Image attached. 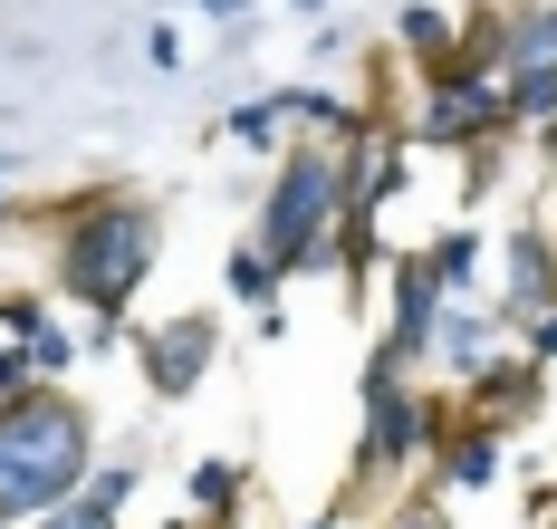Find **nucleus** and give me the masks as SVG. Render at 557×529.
<instances>
[{"label":"nucleus","mask_w":557,"mask_h":529,"mask_svg":"<svg viewBox=\"0 0 557 529\" xmlns=\"http://www.w3.org/2000/svg\"><path fill=\"white\" fill-rule=\"evenodd\" d=\"M509 135V87L500 77H481V67H443L433 77V97H423V116H413V145H491Z\"/></svg>","instance_id":"obj_6"},{"label":"nucleus","mask_w":557,"mask_h":529,"mask_svg":"<svg viewBox=\"0 0 557 529\" xmlns=\"http://www.w3.org/2000/svg\"><path fill=\"white\" fill-rule=\"evenodd\" d=\"M298 529H346V510H327V520H298Z\"/></svg>","instance_id":"obj_25"},{"label":"nucleus","mask_w":557,"mask_h":529,"mask_svg":"<svg viewBox=\"0 0 557 529\" xmlns=\"http://www.w3.org/2000/svg\"><path fill=\"white\" fill-rule=\"evenodd\" d=\"M29 356H39V385H67V366H77V328H58L49 308L29 318Z\"/></svg>","instance_id":"obj_17"},{"label":"nucleus","mask_w":557,"mask_h":529,"mask_svg":"<svg viewBox=\"0 0 557 529\" xmlns=\"http://www.w3.org/2000/svg\"><path fill=\"white\" fill-rule=\"evenodd\" d=\"M0 529H10V520H0Z\"/></svg>","instance_id":"obj_28"},{"label":"nucleus","mask_w":557,"mask_h":529,"mask_svg":"<svg viewBox=\"0 0 557 529\" xmlns=\"http://www.w3.org/2000/svg\"><path fill=\"white\" fill-rule=\"evenodd\" d=\"M500 87H509V125H539L557 116V0H519L500 10Z\"/></svg>","instance_id":"obj_4"},{"label":"nucleus","mask_w":557,"mask_h":529,"mask_svg":"<svg viewBox=\"0 0 557 529\" xmlns=\"http://www.w3.org/2000/svg\"><path fill=\"white\" fill-rule=\"evenodd\" d=\"M529 356H539V366L557 356V308H548V318H529Z\"/></svg>","instance_id":"obj_22"},{"label":"nucleus","mask_w":557,"mask_h":529,"mask_svg":"<svg viewBox=\"0 0 557 529\" xmlns=\"http://www.w3.org/2000/svg\"><path fill=\"white\" fill-rule=\"evenodd\" d=\"M404 49L423 59V77H443V67H461V20L433 10V0H413V10H404Z\"/></svg>","instance_id":"obj_14"},{"label":"nucleus","mask_w":557,"mask_h":529,"mask_svg":"<svg viewBox=\"0 0 557 529\" xmlns=\"http://www.w3.org/2000/svg\"><path fill=\"white\" fill-rule=\"evenodd\" d=\"M336 202H346V145H327V135L278 145L270 202H260V232H250L278 260V280H308V270L336 260Z\"/></svg>","instance_id":"obj_3"},{"label":"nucleus","mask_w":557,"mask_h":529,"mask_svg":"<svg viewBox=\"0 0 557 529\" xmlns=\"http://www.w3.org/2000/svg\"><path fill=\"white\" fill-rule=\"evenodd\" d=\"M193 10H212L222 29H231V20H250V0H193Z\"/></svg>","instance_id":"obj_23"},{"label":"nucleus","mask_w":557,"mask_h":529,"mask_svg":"<svg viewBox=\"0 0 557 529\" xmlns=\"http://www.w3.org/2000/svg\"><path fill=\"white\" fill-rule=\"evenodd\" d=\"M49 250H58V298L67 308H87V318H125L135 290L154 280V260H164V212L145 202V193H67L49 212Z\"/></svg>","instance_id":"obj_1"},{"label":"nucleus","mask_w":557,"mask_h":529,"mask_svg":"<svg viewBox=\"0 0 557 529\" xmlns=\"http://www.w3.org/2000/svg\"><path fill=\"white\" fill-rule=\"evenodd\" d=\"M539 376H548V366H539L529 347H519V356H491V366L461 376V414H481V423H500V433H509V414L539 405Z\"/></svg>","instance_id":"obj_11"},{"label":"nucleus","mask_w":557,"mask_h":529,"mask_svg":"<svg viewBox=\"0 0 557 529\" xmlns=\"http://www.w3.org/2000/svg\"><path fill=\"white\" fill-rule=\"evenodd\" d=\"M491 337H500V308H461V298H443L433 328H423V366H443L451 385H461L471 366H491Z\"/></svg>","instance_id":"obj_10"},{"label":"nucleus","mask_w":557,"mask_h":529,"mask_svg":"<svg viewBox=\"0 0 557 529\" xmlns=\"http://www.w3.org/2000/svg\"><path fill=\"white\" fill-rule=\"evenodd\" d=\"M125 501H135V463H97L67 501H49V510H29L20 529H125Z\"/></svg>","instance_id":"obj_9"},{"label":"nucleus","mask_w":557,"mask_h":529,"mask_svg":"<svg viewBox=\"0 0 557 529\" xmlns=\"http://www.w3.org/2000/svg\"><path fill=\"white\" fill-rule=\"evenodd\" d=\"M423 260H433V290H443V298H471V270H481V232L461 222V232H443L433 250H423Z\"/></svg>","instance_id":"obj_16"},{"label":"nucleus","mask_w":557,"mask_h":529,"mask_svg":"<svg viewBox=\"0 0 557 529\" xmlns=\"http://www.w3.org/2000/svg\"><path fill=\"white\" fill-rule=\"evenodd\" d=\"M278 125H288V116H278V97H250V107H231V116H222V135H231V145H278Z\"/></svg>","instance_id":"obj_19"},{"label":"nucleus","mask_w":557,"mask_h":529,"mask_svg":"<svg viewBox=\"0 0 557 529\" xmlns=\"http://www.w3.org/2000/svg\"><path fill=\"white\" fill-rule=\"evenodd\" d=\"M385 529H451V520H443V501H394Z\"/></svg>","instance_id":"obj_21"},{"label":"nucleus","mask_w":557,"mask_h":529,"mask_svg":"<svg viewBox=\"0 0 557 529\" xmlns=\"http://www.w3.org/2000/svg\"><path fill=\"white\" fill-rule=\"evenodd\" d=\"M145 67H154V77H173V67H183V39H173L164 20H154V29H145Z\"/></svg>","instance_id":"obj_20"},{"label":"nucleus","mask_w":557,"mask_h":529,"mask_svg":"<svg viewBox=\"0 0 557 529\" xmlns=\"http://www.w3.org/2000/svg\"><path fill=\"white\" fill-rule=\"evenodd\" d=\"M240 491H250L240 463H222V453L193 463V520H202V529H231V520H240Z\"/></svg>","instance_id":"obj_15"},{"label":"nucleus","mask_w":557,"mask_h":529,"mask_svg":"<svg viewBox=\"0 0 557 529\" xmlns=\"http://www.w3.org/2000/svg\"><path fill=\"white\" fill-rule=\"evenodd\" d=\"M39 385V356H29V328H0V405Z\"/></svg>","instance_id":"obj_18"},{"label":"nucleus","mask_w":557,"mask_h":529,"mask_svg":"<svg viewBox=\"0 0 557 529\" xmlns=\"http://www.w3.org/2000/svg\"><path fill=\"white\" fill-rule=\"evenodd\" d=\"M433 433H443V405H423L404 376L385 385H366V433H356V481H394V471H413L433 453Z\"/></svg>","instance_id":"obj_5"},{"label":"nucleus","mask_w":557,"mask_h":529,"mask_svg":"<svg viewBox=\"0 0 557 529\" xmlns=\"http://www.w3.org/2000/svg\"><path fill=\"white\" fill-rule=\"evenodd\" d=\"M539 308H557V241L539 222L509 232V280H500V328H529Z\"/></svg>","instance_id":"obj_8"},{"label":"nucleus","mask_w":557,"mask_h":529,"mask_svg":"<svg viewBox=\"0 0 557 529\" xmlns=\"http://www.w3.org/2000/svg\"><path fill=\"white\" fill-rule=\"evenodd\" d=\"M10 222H20V202H10V193H0V232H10Z\"/></svg>","instance_id":"obj_27"},{"label":"nucleus","mask_w":557,"mask_h":529,"mask_svg":"<svg viewBox=\"0 0 557 529\" xmlns=\"http://www.w3.org/2000/svg\"><path fill=\"white\" fill-rule=\"evenodd\" d=\"M87 471H97V414L67 385H29V395L0 405V520L10 529L49 501H67Z\"/></svg>","instance_id":"obj_2"},{"label":"nucleus","mask_w":557,"mask_h":529,"mask_svg":"<svg viewBox=\"0 0 557 529\" xmlns=\"http://www.w3.org/2000/svg\"><path fill=\"white\" fill-rule=\"evenodd\" d=\"M539 155H548V164H557V116H548V125H539Z\"/></svg>","instance_id":"obj_24"},{"label":"nucleus","mask_w":557,"mask_h":529,"mask_svg":"<svg viewBox=\"0 0 557 529\" xmlns=\"http://www.w3.org/2000/svg\"><path fill=\"white\" fill-rule=\"evenodd\" d=\"M212 347H222V328L193 308V318H164V328H145V347H135V366H145V395L154 405H183L202 376H212Z\"/></svg>","instance_id":"obj_7"},{"label":"nucleus","mask_w":557,"mask_h":529,"mask_svg":"<svg viewBox=\"0 0 557 529\" xmlns=\"http://www.w3.org/2000/svg\"><path fill=\"white\" fill-rule=\"evenodd\" d=\"M222 280H231V298H240V308L278 337V260H270V250H260V241H240V250L222 260Z\"/></svg>","instance_id":"obj_13"},{"label":"nucleus","mask_w":557,"mask_h":529,"mask_svg":"<svg viewBox=\"0 0 557 529\" xmlns=\"http://www.w3.org/2000/svg\"><path fill=\"white\" fill-rule=\"evenodd\" d=\"M288 10H298V20H318V10H327V0H288Z\"/></svg>","instance_id":"obj_26"},{"label":"nucleus","mask_w":557,"mask_h":529,"mask_svg":"<svg viewBox=\"0 0 557 529\" xmlns=\"http://www.w3.org/2000/svg\"><path fill=\"white\" fill-rule=\"evenodd\" d=\"M433 463H443V491H481V481H500V423H481V414L451 423V414H443Z\"/></svg>","instance_id":"obj_12"}]
</instances>
